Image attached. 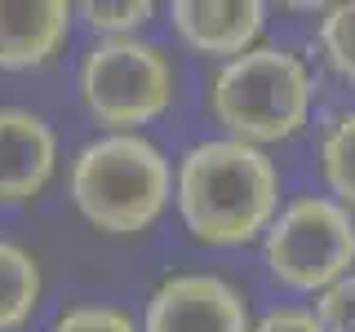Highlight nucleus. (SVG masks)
<instances>
[{
    "label": "nucleus",
    "instance_id": "nucleus-1",
    "mask_svg": "<svg viewBox=\"0 0 355 332\" xmlns=\"http://www.w3.org/2000/svg\"><path fill=\"white\" fill-rule=\"evenodd\" d=\"M173 204L196 243L240 248L258 239L280 213V169L258 147L205 138L178 160Z\"/></svg>",
    "mask_w": 355,
    "mask_h": 332
},
{
    "label": "nucleus",
    "instance_id": "nucleus-2",
    "mask_svg": "<svg viewBox=\"0 0 355 332\" xmlns=\"http://www.w3.org/2000/svg\"><path fill=\"white\" fill-rule=\"evenodd\" d=\"M67 191L94 230L129 239L164 217L173 195V164L142 133H98L76 151Z\"/></svg>",
    "mask_w": 355,
    "mask_h": 332
},
{
    "label": "nucleus",
    "instance_id": "nucleus-3",
    "mask_svg": "<svg viewBox=\"0 0 355 332\" xmlns=\"http://www.w3.org/2000/svg\"><path fill=\"white\" fill-rule=\"evenodd\" d=\"M311 71L284 44H253L249 53L222 62L209 80V116L227 129L231 142L271 147L288 142L311 120Z\"/></svg>",
    "mask_w": 355,
    "mask_h": 332
},
{
    "label": "nucleus",
    "instance_id": "nucleus-4",
    "mask_svg": "<svg viewBox=\"0 0 355 332\" xmlns=\"http://www.w3.org/2000/svg\"><path fill=\"white\" fill-rule=\"evenodd\" d=\"M178 98V66L151 40H98L80 58V102L107 133H142Z\"/></svg>",
    "mask_w": 355,
    "mask_h": 332
},
{
    "label": "nucleus",
    "instance_id": "nucleus-5",
    "mask_svg": "<svg viewBox=\"0 0 355 332\" xmlns=\"http://www.w3.org/2000/svg\"><path fill=\"white\" fill-rule=\"evenodd\" d=\"M271 279L293 293H324L355 270V217L333 195H293L262 230Z\"/></svg>",
    "mask_w": 355,
    "mask_h": 332
},
{
    "label": "nucleus",
    "instance_id": "nucleus-6",
    "mask_svg": "<svg viewBox=\"0 0 355 332\" xmlns=\"http://www.w3.org/2000/svg\"><path fill=\"white\" fill-rule=\"evenodd\" d=\"M244 293L222 275L178 270L151 288L142 332H249Z\"/></svg>",
    "mask_w": 355,
    "mask_h": 332
},
{
    "label": "nucleus",
    "instance_id": "nucleus-7",
    "mask_svg": "<svg viewBox=\"0 0 355 332\" xmlns=\"http://www.w3.org/2000/svg\"><path fill=\"white\" fill-rule=\"evenodd\" d=\"M58 173V133L27 107H0V204H31Z\"/></svg>",
    "mask_w": 355,
    "mask_h": 332
},
{
    "label": "nucleus",
    "instance_id": "nucleus-8",
    "mask_svg": "<svg viewBox=\"0 0 355 332\" xmlns=\"http://www.w3.org/2000/svg\"><path fill=\"white\" fill-rule=\"evenodd\" d=\"M173 36L200 58H240L258 44L266 27V5L258 0H173Z\"/></svg>",
    "mask_w": 355,
    "mask_h": 332
},
{
    "label": "nucleus",
    "instance_id": "nucleus-9",
    "mask_svg": "<svg viewBox=\"0 0 355 332\" xmlns=\"http://www.w3.org/2000/svg\"><path fill=\"white\" fill-rule=\"evenodd\" d=\"M71 22L67 0H0V71L49 66L71 40Z\"/></svg>",
    "mask_w": 355,
    "mask_h": 332
},
{
    "label": "nucleus",
    "instance_id": "nucleus-10",
    "mask_svg": "<svg viewBox=\"0 0 355 332\" xmlns=\"http://www.w3.org/2000/svg\"><path fill=\"white\" fill-rule=\"evenodd\" d=\"M44 275L36 252H27L14 239H0V332H18L40 310Z\"/></svg>",
    "mask_w": 355,
    "mask_h": 332
},
{
    "label": "nucleus",
    "instance_id": "nucleus-11",
    "mask_svg": "<svg viewBox=\"0 0 355 332\" xmlns=\"http://www.w3.org/2000/svg\"><path fill=\"white\" fill-rule=\"evenodd\" d=\"M320 169H324V182H329L333 199L355 217V111L333 116V124L324 129Z\"/></svg>",
    "mask_w": 355,
    "mask_h": 332
},
{
    "label": "nucleus",
    "instance_id": "nucleus-12",
    "mask_svg": "<svg viewBox=\"0 0 355 332\" xmlns=\"http://www.w3.org/2000/svg\"><path fill=\"white\" fill-rule=\"evenodd\" d=\"M76 18L103 40H129L155 18V5L151 0H85L76 5Z\"/></svg>",
    "mask_w": 355,
    "mask_h": 332
},
{
    "label": "nucleus",
    "instance_id": "nucleus-13",
    "mask_svg": "<svg viewBox=\"0 0 355 332\" xmlns=\"http://www.w3.org/2000/svg\"><path fill=\"white\" fill-rule=\"evenodd\" d=\"M320 49H324L329 66L355 89V0L329 5L320 18Z\"/></svg>",
    "mask_w": 355,
    "mask_h": 332
},
{
    "label": "nucleus",
    "instance_id": "nucleus-14",
    "mask_svg": "<svg viewBox=\"0 0 355 332\" xmlns=\"http://www.w3.org/2000/svg\"><path fill=\"white\" fill-rule=\"evenodd\" d=\"M49 332H142V328H138V319H133L125 306L80 302V306H67L62 315L53 319Z\"/></svg>",
    "mask_w": 355,
    "mask_h": 332
},
{
    "label": "nucleus",
    "instance_id": "nucleus-15",
    "mask_svg": "<svg viewBox=\"0 0 355 332\" xmlns=\"http://www.w3.org/2000/svg\"><path fill=\"white\" fill-rule=\"evenodd\" d=\"M315 324L324 332H355V270L342 275L338 284H329L315 297Z\"/></svg>",
    "mask_w": 355,
    "mask_h": 332
},
{
    "label": "nucleus",
    "instance_id": "nucleus-16",
    "mask_svg": "<svg viewBox=\"0 0 355 332\" xmlns=\"http://www.w3.org/2000/svg\"><path fill=\"white\" fill-rule=\"evenodd\" d=\"M249 332H324V328L315 324V315L306 306H280V310H266Z\"/></svg>",
    "mask_w": 355,
    "mask_h": 332
}]
</instances>
